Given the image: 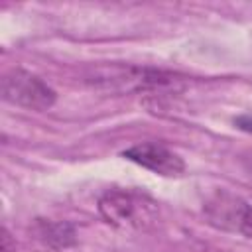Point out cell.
Segmentation results:
<instances>
[{"instance_id":"obj_6","label":"cell","mask_w":252,"mask_h":252,"mask_svg":"<svg viewBox=\"0 0 252 252\" xmlns=\"http://www.w3.org/2000/svg\"><path fill=\"white\" fill-rule=\"evenodd\" d=\"M236 228L246 238H252V205H240L236 213Z\"/></svg>"},{"instance_id":"obj_4","label":"cell","mask_w":252,"mask_h":252,"mask_svg":"<svg viewBox=\"0 0 252 252\" xmlns=\"http://www.w3.org/2000/svg\"><path fill=\"white\" fill-rule=\"evenodd\" d=\"M122 158L158 173L163 177H179L185 171V161L179 154L169 150L161 142H142L134 144L122 152Z\"/></svg>"},{"instance_id":"obj_7","label":"cell","mask_w":252,"mask_h":252,"mask_svg":"<svg viewBox=\"0 0 252 252\" xmlns=\"http://www.w3.org/2000/svg\"><path fill=\"white\" fill-rule=\"evenodd\" d=\"M0 252H16V242L12 240V234L8 232V228L4 226L0 230Z\"/></svg>"},{"instance_id":"obj_8","label":"cell","mask_w":252,"mask_h":252,"mask_svg":"<svg viewBox=\"0 0 252 252\" xmlns=\"http://www.w3.org/2000/svg\"><path fill=\"white\" fill-rule=\"evenodd\" d=\"M234 126L244 130V132H250L252 134V114H242L238 118H234Z\"/></svg>"},{"instance_id":"obj_5","label":"cell","mask_w":252,"mask_h":252,"mask_svg":"<svg viewBox=\"0 0 252 252\" xmlns=\"http://www.w3.org/2000/svg\"><path fill=\"white\" fill-rule=\"evenodd\" d=\"M32 232L35 234V238L53 248V250H61V248H69L77 242L75 238V228L69 222H53V220H43L37 219Z\"/></svg>"},{"instance_id":"obj_1","label":"cell","mask_w":252,"mask_h":252,"mask_svg":"<svg viewBox=\"0 0 252 252\" xmlns=\"http://www.w3.org/2000/svg\"><path fill=\"white\" fill-rule=\"evenodd\" d=\"M98 213L100 217L116 226V228H134L144 230L156 224L158 220V203L140 193L130 189H110L98 199Z\"/></svg>"},{"instance_id":"obj_2","label":"cell","mask_w":252,"mask_h":252,"mask_svg":"<svg viewBox=\"0 0 252 252\" xmlns=\"http://www.w3.org/2000/svg\"><path fill=\"white\" fill-rule=\"evenodd\" d=\"M89 81L96 87L110 89L114 93H130V91H179V79L173 73L134 67V65H102L93 71Z\"/></svg>"},{"instance_id":"obj_3","label":"cell","mask_w":252,"mask_h":252,"mask_svg":"<svg viewBox=\"0 0 252 252\" xmlns=\"http://www.w3.org/2000/svg\"><path fill=\"white\" fill-rule=\"evenodd\" d=\"M2 98L28 110H47L55 104V91L26 69H12L2 77Z\"/></svg>"}]
</instances>
